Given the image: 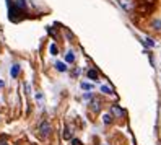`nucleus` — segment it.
Instances as JSON below:
<instances>
[{"label": "nucleus", "mask_w": 161, "mask_h": 145, "mask_svg": "<svg viewBox=\"0 0 161 145\" xmlns=\"http://www.w3.org/2000/svg\"><path fill=\"white\" fill-rule=\"evenodd\" d=\"M119 5L125 11H133L135 10V2H133V0H119Z\"/></svg>", "instance_id": "nucleus-1"}, {"label": "nucleus", "mask_w": 161, "mask_h": 145, "mask_svg": "<svg viewBox=\"0 0 161 145\" xmlns=\"http://www.w3.org/2000/svg\"><path fill=\"white\" fill-rule=\"evenodd\" d=\"M39 132H41L42 137H47V135L51 134V124L47 122V121H42V122L39 124Z\"/></svg>", "instance_id": "nucleus-2"}, {"label": "nucleus", "mask_w": 161, "mask_h": 145, "mask_svg": "<svg viewBox=\"0 0 161 145\" xmlns=\"http://www.w3.org/2000/svg\"><path fill=\"white\" fill-rule=\"evenodd\" d=\"M26 8V2L25 0H15V10L20 13V11H23Z\"/></svg>", "instance_id": "nucleus-3"}, {"label": "nucleus", "mask_w": 161, "mask_h": 145, "mask_svg": "<svg viewBox=\"0 0 161 145\" xmlns=\"http://www.w3.org/2000/svg\"><path fill=\"white\" fill-rule=\"evenodd\" d=\"M99 104H101V101H99V99H91V103H90V106H91V109L93 111H96V113H98L99 111Z\"/></svg>", "instance_id": "nucleus-4"}, {"label": "nucleus", "mask_w": 161, "mask_h": 145, "mask_svg": "<svg viewBox=\"0 0 161 145\" xmlns=\"http://www.w3.org/2000/svg\"><path fill=\"white\" fill-rule=\"evenodd\" d=\"M65 62L67 64H73L75 62V54L72 52V51H68V52L65 54Z\"/></svg>", "instance_id": "nucleus-5"}, {"label": "nucleus", "mask_w": 161, "mask_h": 145, "mask_svg": "<svg viewBox=\"0 0 161 145\" xmlns=\"http://www.w3.org/2000/svg\"><path fill=\"white\" fill-rule=\"evenodd\" d=\"M111 111H112V114H114V116H117V117H120V116H122V109H120V108L119 106H117V104H114V106H112L111 108Z\"/></svg>", "instance_id": "nucleus-6"}, {"label": "nucleus", "mask_w": 161, "mask_h": 145, "mask_svg": "<svg viewBox=\"0 0 161 145\" xmlns=\"http://www.w3.org/2000/svg\"><path fill=\"white\" fill-rule=\"evenodd\" d=\"M10 74H11V77H13V78H16V77H18V74H20V65H18V64H15L13 67H11Z\"/></svg>", "instance_id": "nucleus-7"}, {"label": "nucleus", "mask_w": 161, "mask_h": 145, "mask_svg": "<svg viewBox=\"0 0 161 145\" xmlns=\"http://www.w3.org/2000/svg\"><path fill=\"white\" fill-rule=\"evenodd\" d=\"M88 78H91V80H95V81H98V72L96 70H93V69H91V70H88Z\"/></svg>", "instance_id": "nucleus-8"}, {"label": "nucleus", "mask_w": 161, "mask_h": 145, "mask_svg": "<svg viewBox=\"0 0 161 145\" xmlns=\"http://www.w3.org/2000/svg\"><path fill=\"white\" fill-rule=\"evenodd\" d=\"M143 44H145V46H148V47H155V46H156V43H155L151 38H145L143 39Z\"/></svg>", "instance_id": "nucleus-9"}, {"label": "nucleus", "mask_w": 161, "mask_h": 145, "mask_svg": "<svg viewBox=\"0 0 161 145\" xmlns=\"http://www.w3.org/2000/svg\"><path fill=\"white\" fill-rule=\"evenodd\" d=\"M56 69L59 72H67V65L63 62H56Z\"/></svg>", "instance_id": "nucleus-10"}, {"label": "nucleus", "mask_w": 161, "mask_h": 145, "mask_svg": "<svg viewBox=\"0 0 161 145\" xmlns=\"http://www.w3.org/2000/svg\"><path fill=\"white\" fill-rule=\"evenodd\" d=\"M81 88L86 90V91H91V90H93V83H88V81H81Z\"/></svg>", "instance_id": "nucleus-11"}, {"label": "nucleus", "mask_w": 161, "mask_h": 145, "mask_svg": "<svg viewBox=\"0 0 161 145\" xmlns=\"http://www.w3.org/2000/svg\"><path fill=\"white\" fill-rule=\"evenodd\" d=\"M103 122H104V124H111L112 122V116H111V114H104V116H103Z\"/></svg>", "instance_id": "nucleus-12"}, {"label": "nucleus", "mask_w": 161, "mask_h": 145, "mask_svg": "<svg viewBox=\"0 0 161 145\" xmlns=\"http://www.w3.org/2000/svg\"><path fill=\"white\" fill-rule=\"evenodd\" d=\"M51 54H52V56H57V54H59V47H57L56 44H51Z\"/></svg>", "instance_id": "nucleus-13"}, {"label": "nucleus", "mask_w": 161, "mask_h": 145, "mask_svg": "<svg viewBox=\"0 0 161 145\" xmlns=\"http://www.w3.org/2000/svg\"><path fill=\"white\" fill-rule=\"evenodd\" d=\"M101 91H103V93H106V95H111V93H112V90L109 88L108 85H103V86H101Z\"/></svg>", "instance_id": "nucleus-14"}, {"label": "nucleus", "mask_w": 161, "mask_h": 145, "mask_svg": "<svg viewBox=\"0 0 161 145\" xmlns=\"http://www.w3.org/2000/svg\"><path fill=\"white\" fill-rule=\"evenodd\" d=\"M70 137H72V132H70V129L67 127L65 131H63V139H65V140H68Z\"/></svg>", "instance_id": "nucleus-15"}, {"label": "nucleus", "mask_w": 161, "mask_h": 145, "mask_svg": "<svg viewBox=\"0 0 161 145\" xmlns=\"http://www.w3.org/2000/svg\"><path fill=\"white\" fill-rule=\"evenodd\" d=\"M151 26H153L155 29H160L161 28V21H160V20H155V21L151 23Z\"/></svg>", "instance_id": "nucleus-16"}, {"label": "nucleus", "mask_w": 161, "mask_h": 145, "mask_svg": "<svg viewBox=\"0 0 161 145\" xmlns=\"http://www.w3.org/2000/svg\"><path fill=\"white\" fill-rule=\"evenodd\" d=\"M36 101H38L39 104H42V101H44V96H42V93H38V95H36Z\"/></svg>", "instance_id": "nucleus-17"}, {"label": "nucleus", "mask_w": 161, "mask_h": 145, "mask_svg": "<svg viewBox=\"0 0 161 145\" xmlns=\"http://www.w3.org/2000/svg\"><path fill=\"white\" fill-rule=\"evenodd\" d=\"M72 145H81V142L78 140V139H73V140H72Z\"/></svg>", "instance_id": "nucleus-18"}, {"label": "nucleus", "mask_w": 161, "mask_h": 145, "mask_svg": "<svg viewBox=\"0 0 161 145\" xmlns=\"http://www.w3.org/2000/svg\"><path fill=\"white\" fill-rule=\"evenodd\" d=\"M91 96H93L91 93H85V95H83V98H85V99H91Z\"/></svg>", "instance_id": "nucleus-19"}, {"label": "nucleus", "mask_w": 161, "mask_h": 145, "mask_svg": "<svg viewBox=\"0 0 161 145\" xmlns=\"http://www.w3.org/2000/svg\"><path fill=\"white\" fill-rule=\"evenodd\" d=\"M4 85H5V83H4V80H0V88H2Z\"/></svg>", "instance_id": "nucleus-20"}, {"label": "nucleus", "mask_w": 161, "mask_h": 145, "mask_svg": "<svg viewBox=\"0 0 161 145\" xmlns=\"http://www.w3.org/2000/svg\"><path fill=\"white\" fill-rule=\"evenodd\" d=\"M0 145H8L7 142H0Z\"/></svg>", "instance_id": "nucleus-21"}]
</instances>
